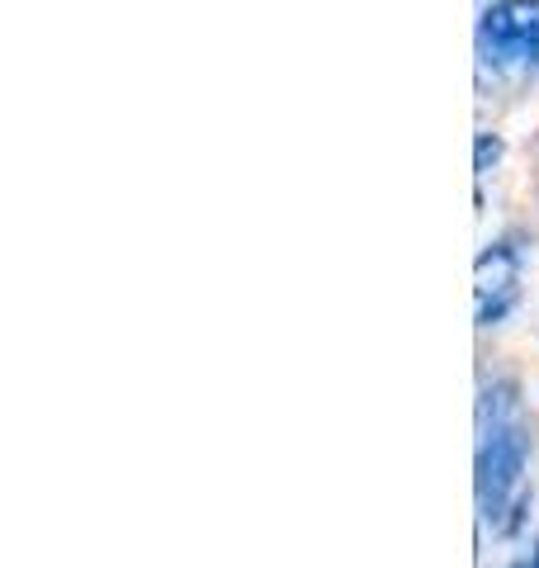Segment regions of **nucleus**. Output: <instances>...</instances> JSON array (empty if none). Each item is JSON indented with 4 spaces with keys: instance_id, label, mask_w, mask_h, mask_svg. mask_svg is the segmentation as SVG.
Wrapping results in <instances>:
<instances>
[{
    "instance_id": "1",
    "label": "nucleus",
    "mask_w": 539,
    "mask_h": 568,
    "mask_svg": "<svg viewBox=\"0 0 539 568\" xmlns=\"http://www.w3.org/2000/svg\"><path fill=\"white\" fill-rule=\"evenodd\" d=\"M530 422L520 413V398H516V384H492L482 388V403H478V511L482 521H501L507 507L516 503L520 484H526V469H530Z\"/></svg>"
},
{
    "instance_id": "3",
    "label": "nucleus",
    "mask_w": 539,
    "mask_h": 568,
    "mask_svg": "<svg viewBox=\"0 0 539 568\" xmlns=\"http://www.w3.org/2000/svg\"><path fill=\"white\" fill-rule=\"evenodd\" d=\"M520 265H526V256H520V246L507 237V242H492L488 252L478 256L474 265V298H478V327H492L501 323L516 298H520Z\"/></svg>"
},
{
    "instance_id": "6",
    "label": "nucleus",
    "mask_w": 539,
    "mask_h": 568,
    "mask_svg": "<svg viewBox=\"0 0 539 568\" xmlns=\"http://www.w3.org/2000/svg\"><path fill=\"white\" fill-rule=\"evenodd\" d=\"M507 568H530V564H507Z\"/></svg>"
},
{
    "instance_id": "2",
    "label": "nucleus",
    "mask_w": 539,
    "mask_h": 568,
    "mask_svg": "<svg viewBox=\"0 0 539 568\" xmlns=\"http://www.w3.org/2000/svg\"><path fill=\"white\" fill-rule=\"evenodd\" d=\"M478 58L492 71L539 67V0H492L478 14Z\"/></svg>"
},
{
    "instance_id": "4",
    "label": "nucleus",
    "mask_w": 539,
    "mask_h": 568,
    "mask_svg": "<svg viewBox=\"0 0 539 568\" xmlns=\"http://www.w3.org/2000/svg\"><path fill=\"white\" fill-rule=\"evenodd\" d=\"M497 156H501V142L482 133V138H478V171H488V166L497 162Z\"/></svg>"
},
{
    "instance_id": "5",
    "label": "nucleus",
    "mask_w": 539,
    "mask_h": 568,
    "mask_svg": "<svg viewBox=\"0 0 539 568\" xmlns=\"http://www.w3.org/2000/svg\"><path fill=\"white\" fill-rule=\"evenodd\" d=\"M530 568H539V536H535V549H530Z\"/></svg>"
}]
</instances>
